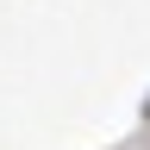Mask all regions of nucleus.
Segmentation results:
<instances>
[{"label": "nucleus", "mask_w": 150, "mask_h": 150, "mask_svg": "<svg viewBox=\"0 0 150 150\" xmlns=\"http://www.w3.org/2000/svg\"><path fill=\"white\" fill-rule=\"evenodd\" d=\"M144 112H150V100H144Z\"/></svg>", "instance_id": "f257e3e1"}]
</instances>
